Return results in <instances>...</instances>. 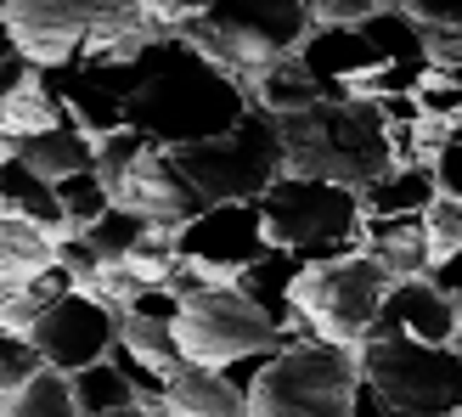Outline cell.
Segmentation results:
<instances>
[{"label": "cell", "mask_w": 462, "mask_h": 417, "mask_svg": "<svg viewBox=\"0 0 462 417\" xmlns=\"http://www.w3.org/2000/svg\"><path fill=\"white\" fill-rule=\"evenodd\" d=\"M248 107L254 90L237 74H226L220 62H209L180 29H170L158 40L152 79L125 102V125H135L158 147H192L237 130Z\"/></svg>", "instance_id": "1"}, {"label": "cell", "mask_w": 462, "mask_h": 417, "mask_svg": "<svg viewBox=\"0 0 462 417\" xmlns=\"http://www.w3.org/2000/svg\"><path fill=\"white\" fill-rule=\"evenodd\" d=\"M170 288L180 293V316H175V338H180V356L192 366H231L237 356H254L265 344H305L321 338L310 321H293V328H276V321L243 293L237 276H209L203 265L180 260Z\"/></svg>", "instance_id": "2"}, {"label": "cell", "mask_w": 462, "mask_h": 417, "mask_svg": "<svg viewBox=\"0 0 462 417\" xmlns=\"http://www.w3.org/2000/svg\"><path fill=\"white\" fill-rule=\"evenodd\" d=\"M282 119V147L293 175L338 181V187H366L395 164V142H389V119L378 102L366 97H321L299 113H276Z\"/></svg>", "instance_id": "3"}, {"label": "cell", "mask_w": 462, "mask_h": 417, "mask_svg": "<svg viewBox=\"0 0 462 417\" xmlns=\"http://www.w3.org/2000/svg\"><path fill=\"white\" fill-rule=\"evenodd\" d=\"M180 34L226 74H237L248 90L260 79V68L293 57L310 23V0H209V12L198 17H170Z\"/></svg>", "instance_id": "4"}, {"label": "cell", "mask_w": 462, "mask_h": 417, "mask_svg": "<svg viewBox=\"0 0 462 417\" xmlns=\"http://www.w3.org/2000/svg\"><path fill=\"white\" fill-rule=\"evenodd\" d=\"M6 23L17 34V51L51 68V62L97 57L130 34H147L164 17L147 0H6Z\"/></svg>", "instance_id": "5"}, {"label": "cell", "mask_w": 462, "mask_h": 417, "mask_svg": "<svg viewBox=\"0 0 462 417\" xmlns=\"http://www.w3.org/2000/svg\"><path fill=\"white\" fill-rule=\"evenodd\" d=\"M361 384V356L333 338H305L276 350L248 389L254 417H350Z\"/></svg>", "instance_id": "6"}, {"label": "cell", "mask_w": 462, "mask_h": 417, "mask_svg": "<svg viewBox=\"0 0 462 417\" xmlns=\"http://www.w3.org/2000/svg\"><path fill=\"white\" fill-rule=\"evenodd\" d=\"M260 203H265L271 243L293 248L305 265H321V260H338V254L361 248L366 208H361L356 187H338V181H316V175H293L288 170Z\"/></svg>", "instance_id": "7"}, {"label": "cell", "mask_w": 462, "mask_h": 417, "mask_svg": "<svg viewBox=\"0 0 462 417\" xmlns=\"http://www.w3.org/2000/svg\"><path fill=\"white\" fill-rule=\"evenodd\" d=\"M180 170L192 175V187L209 203H243V198H265L276 181L288 175V147H282V119L254 102L243 113L237 130L209 135V142L175 147Z\"/></svg>", "instance_id": "8"}, {"label": "cell", "mask_w": 462, "mask_h": 417, "mask_svg": "<svg viewBox=\"0 0 462 417\" xmlns=\"http://www.w3.org/2000/svg\"><path fill=\"white\" fill-rule=\"evenodd\" d=\"M361 378L389 401L395 417H451L462 412V344L429 338H361Z\"/></svg>", "instance_id": "9"}, {"label": "cell", "mask_w": 462, "mask_h": 417, "mask_svg": "<svg viewBox=\"0 0 462 417\" xmlns=\"http://www.w3.org/2000/svg\"><path fill=\"white\" fill-rule=\"evenodd\" d=\"M389 288H395V276L366 248H356V254H338V260L305 265V276H299V316H305L321 338L361 350V338L373 333Z\"/></svg>", "instance_id": "10"}, {"label": "cell", "mask_w": 462, "mask_h": 417, "mask_svg": "<svg viewBox=\"0 0 462 417\" xmlns=\"http://www.w3.org/2000/svg\"><path fill=\"white\" fill-rule=\"evenodd\" d=\"M175 243H180V260L203 265L209 276H243V271L271 248L265 203H260V198L209 203L198 220H187V226L175 231Z\"/></svg>", "instance_id": "11"}, {"label": "cell", "mask_w": 462, "mask_h": 417, "mask_svg": "<svg viewBox=\"0 0 462 417\" xmlns=\"http://www.w3.org/2000/svg\"><path fill=\"white\" fill-rule=\"evenodd\" d=\"M29 338L40 344L45 366L79 373V366L102 361V356L113 350V338H119V310H113V305H102L97 293L74 288V293H62L57 305L40 316V328H34Z\"/></svg>", "instance_id": "12"}, {"label": "cell", "mask_w": 462, "mask_h": 417, "mask_svg": "<svg viewBox=\"0 0 462 417\" xmlns=\"http://www.w3.org/2000/svg\"><path fill=\"white\" fill-rule=\"evenodd\" d=\"M113 198L130 203V208H142L152 226H170V231H180L187 220H198L203 208H209V198H203L192 187V175L180 170L175 147H158V142H147V153L130 164V175L119 181Z\"/></svg>", "instance_id": "13"}, {"label": "cell", "mask_w": 462, "mask_h": 417, "mask_svg": "<svg viewBox=\"0 0 462 417\" xmlns=\"http://www.w3.org/2000/svg\"><path fill=\"white\" fill-rule=\"evenodd\" d=\"M395 333L429 338V344H457L462 305H457L451 293L434 288L429 276H406V283L389 288V299H383V310H378V321H373V333H366V338H395Z\"/></svg>", "instance_id": "14"}, {"label": "cell", "mask_w": 462, "mask_h": 417, "mask_svg": "<svg viewBox=\"0 0 462 417\" xmlns=\"http://www.w3.org/2000/svg\"><path fill=\"white\" fill-rule=\"evenodd\" d=\"M299 62L328 85V97H350V85L366 74V68H378L383 57H378V45L366 40V29L338 23V29H310L305 45H299Z\"/></svg>", "instance_id": "15"}, {"label": "cell", "mask_w": 462, "mask_h": 417, "mask_svg": "<svg viewBox=\"0 0 462 417\" xmlns=\"http://www.w3.org/2000/svg\"><path fill=\"white\" fill-rule=\"evenodd\" d=\"M361 248L373 254L395 283H406V276H429V265H434V243H429L423 215H366Z\"/></svg>", "instance_id": "16"}, {"label": "cell", "mask_w": 462, "mask_h": 417, "mask_svg": "<svg viewBox=\"0 0 462 417\" xmlns=\"http://www.w3.org/2000/svg\"><path fill=\"white\" fill-rule=\"evenodd\" d=\"M164 412L170 417H254L243 384H231L220 366H192V361L170 373Z\"/></svg>", "instance_id": "17"}, {"label": "cell", "mask_w": 462, "mask_h": 417, "mask_svg": "<svg viewBox=\"0 0 462 417\" xmlns=\"http://www.w3.org/2000/svg\"><path fill=\"white\" fill-rule=\"evenodd\" d=\"M57 237L62 231L40 226V220H23L12 208H0V299L17 293L23 283H34L40 271L57 265Z\"/></svg>", "instance_id": "18"}, {"label": "cell", "mask_w": 462, "mask_h": 417, "mask_svg": "<svg viewBox=\"0 0 462 417\" xmlns=\"http://www.w3.org/2000/svg\"><path fill=\"white\" fill-rule=\"evenodd\" d=\"M299 276H305V260H299L293 248H265L260 260H254L237 283H243V293L254 299V305H260L276 328H293V321H305L299 316Z\"/></svg>", "instance_id": "19"}, {"label": "cell", "mask_w": 462, "mask_h": 417, "mask_svg": "<svg viewBox=\"0 0 462 417\" xmlns=\"http://www.w3.org/2000/svg\"><path fill=\"white\" fill-rule=\"evenodd\" d=\"M0 208H12V215H23V220H40V226H51V231H68L57 181H45L29 158H17L12 153V135H0Z\"/></svg>", "instance_id": "20"}, {"label": "cell", "mask_w": 462, "mask_h": 417, "mask_svg": "<svg viewBox=\"0 0 462 417\" xmlns=\"http://www.w3.org/2000/svg\"><path fill=\"white\" fill-rule=\"evenodd\" d=\"M45 85L68 102V113H74L90 135H107V130L125 125V97H119V90H107L79 57L74 62H51V68H45Z\"/></svg>", "instance_id": "21"}, {"label": "cell", "mask_w": 462, "mask_h": 417, "mask_svg": "<svg viewBox=\"0 0 462 417\" xmlns=\"http://www.w3.org/2000/svg\"><path fill=\"white\" fill-rule=\"evenodd\" d=\"M12 153L29 158L45 181H62V175H74V170H97V135H90L79 119L51 125V130H40V135H17Z\"/></svg>", "instance_id": "22"}, {"label": "cell", "mask_w": 462, "mask_h": 417, "mask_svg": "<svg viewBox=\"0 0 462 417\" xmlns=\"http://www.w3.org/2000/svg\"><path fill=\"white\" fill-rule=\"evenodd\" d=\"M440 198L429 164H389L378 181L361 187V208L366 215H423V208Z\"/></svg>", "instance_id": "23"}, {"label": "cell", "mask_w": 462, "mask_h": 417, "mask_svg": "<svg viewBox=\"0 0 462 417\" xmlns=\"http://www.w3.org/2000/svg\"><path fill=\"white\" fill-rule=\"evenodd\" d=\"M74 113H68V102L57 97L51 85H45V68H40V79H29L23 90H12L6 102H0V135H40V130H51V125H68Z\"/></svg>", "instance_id": "24"}, {"label": "cell", "mask_w": 462, "mask_h": 417, "mask_svg": "<svg viewBox=\"0 0 462 417\" xmlns=\"http://www.w3.org/2000/svg\"><path fill=\"white\" fill-rule=\"evenodd\" d=\"M361 29H366V40L378 45L383 62H406V68H423V74H429V34H423V23L411 17V12L378 6Z\"/></svg>", "instance_id": "25"}, {"label": "cell", "mask_w": 462, "mask_h": 417, "mask_svg": "<svg viewBox=\"0 0 462 417\" xmlns=\"http://www.w3.org/2000/svg\"><path fill=\"white\" fill-rule=\"evenodd\" d=\"M321 97H328V85L299 62V51L282 57V62H271V68H260V79H254V102H265L271 113H299V107H310Z\"/></svg>", "instance_id": "26"}, {"label": "cell", "mask_w": 462, "mask_h": 417, "mask_svg": "<svg viewBox=\"0 0 462 417\" xmlns=\"http://www.w3.org/2000/svg\"><path fill=\"white\" fill-rule=\"evenodd\" d=\"M0 417H85L79 401H74V373L62 366H40L29 384L12 389V401Z\"/></svg>", "instance_id": "27"}, {"label": "cell", "mask_w": 462, "mask_h": 417, "mask_svg": "<svg viewBox=\"0 0 462 417\" xmlns=\"http://www.w3.org/2000/svg\"><path fill=\"white\" fill-rule=\"evenodd\" d=\"M74 288H79V283H74V276H68L62 265L40 271L34 283H23L17 293H6V299H0V328H12V333H23V338H29V333L40 328V316L51 310L62 293H74Z\"/></svg>", "instance_id": "28"}, {"label": "cell", "mask_w": 462, "mask_h": 417, "mask_svg": "<svg viewBox=\"0 0 462 417\" xmlns=\"http://www.w3.org/2000/svg\"><path fill=\"white\" fill-rule=\"evenodd\" d=\"M119 338H125L142 361H152L164 378L175 373V366H187V356H180V338H175V321H164V316L125 310V316H119Z\"/></svg>", "instance_id": "29"}, {"label": "cell", "mask_w": 462, "mask_h": 417, "mask_svg": "<svg viewBox=\"0 0 462 417\" xmlns=\"http://www.w3.org/2000/svg\"><path fill=\"white\" fill-rule=\"evenodd\" d=\"M74 401H79L85 417H102V412L130 406V401H142V395H135V384L102 356V361H90V366H79V373H74Z\"/></svg>", "instance_id": "30"}, {"label": "cell", "mask_w": 462, "mask_h": 417, "mask_svg": "<svg viewBox=\"0 0 462 417\" xmlns=\"http://www.w3.org/2000/svg\"><path fill=\"white\" fill-rule=\"evenodd\" d=\"M57 198H62V215H68V231H85V226H97L102 215L119 198H113V187L102 181V170H74V175H62L57 181Z\"/></svg>", "instance_id": "31"}, {"label": "cell", "mask_w": 462, "mask_h": 417, "mask_svg": "<svg viewBox=\"0 0 462 417\" xmlns=\"http://www.w3.org/2000/svg\"><path fill=\"white\" fill-rule=\"evenodd\" d=\"M147 231H152V220L142 215V208H130V203H113V208H107V215H102L97 226H85V237L97 243V254H102L107 265H125V254H130L135 243H142Z\"/></svg>", "instance_id": "32"}, {"label": "cell", "mask_w": 462, "mask_h": 417, "mask_svg": "<svg viewBox=\"0 0 462 417\" xmlns=\"http://www.w3.org/2000/svg\"><path fill=\"white\" fill-rule=\"evenodd\" d=\"M40 366H45V356H40V344H34V338H23V333H12V328H0V412H6L12 389H17V384H29Z\"/></svg>", "instance_id": "33"}, {"label": "cell", "mask_w": 462, "mask_h": 417, "mask_svg": "<svg viewBox=\"0 0 462 417\" xmlns=\"http://www.w3.org/2000/svg\"><path fill=\"white\" fill-rule=\"evenodd\" d=\"M147 153V135L135 130V125H119V130H107V135H97V170H102V181L113 192H119V181L130 175V164Z\"/></svg>", "instance_id": "34"}, {"label": "cell", "mask_w": 462, "mask_h": 417, "mask_svg": "<svg viewBox=\"0 0 462 417\" xmlns=\"http://www.w3.org/2000/svg\"><path fill=\"white\" fill-rule=\"evenodd\" d=\"M423 226H429V243H434V260L440 254H451V248H462V198H434L429 208H423Z\"/></svg>", "instance_id": "35"}, {"label": "cell", "mask_w": 462, "mask_h": 417, "mask_svg": "<svg viewBox=\"0 0 462 417\" xmlns=\"http://www.w3.org/2000/svg\"><path fill=\"white\" fill-rule=\"evenodd\" d=\"M418 102L434 119H462V79H446V74H423L418 85Z\"/></svg>", "instance_id": "36"}, {"label": "cell", "mask_w": 462, "mask_h": 417, "mask_svg": "<svg viewBox=\"0 0 462 417\" xmlns=\"http://www.w3.org/2000/svg\"><path fill=\"white\" fill-rule=\"evenodd\" d=\"M378 6H383V0H310V23H316V29H338V23H356V29H361Z\"/></svg>", "instance_id": "37"}, {"label": "cell", "mask_w": 462, "mask_h": 417, "mask_svg": "<svg viewBox=\"0 0 462 417\" xmlns=\"http://www.w3.org/2000/svg\"><path fill=\"white\" fill-rule=\"evenodd\" d=\"M401 12H411L423 29H457L462 23V0H395Z\"/></svg>", "instance_id": "38"}, {"label": "cell", "mask_w": 462, "mask_h": 417, "mask_svg": "<svg viewBox=\"0 0 462 417\" xmlns=\"http://www.w3.org/2000/svg\"><path fill=\"white\" fill-rule=\"evenodd\" d=\"M434 187H440L446 198H462V142H446L440 153H434Z\"/></svg>", "instance_id": "39"}, {"label": "cell", "mask_w": 462, "mask_h": 417, "mask_svg": "<svg viewBox=\"0 0 462 417\" xmlns=\"http://www.w3.org/2000/svg\"><path fill=\"white\" fill-rule=\"evenodd\" d=\"M29 79H40V62H34L29 51H12L6 62H0V102H6L12 90H23Z\"/></svg>", "instance_id": "40"}, {"label": "cell", "mask_w": 462, "mask_h": 417, "mask_svg": "<svg viewBox=\"0 0 462 417\" xmlns=\"http://www.w3.org/2000/svg\"><path fill=\"white\" fill-rule=\"evenodd\" d=\"M429 283L440 288V293H451L457 305H462V248H451V254H440V260L429 265Z\"/></svg>", "instance_id": "41"}, {"label": "cell", "mask_w": 462, "mask_h": 417, "mask_svg": "<svg viewBox=\"0 0 462 417\" xmlns=\"http://www.w3.org/2000/svg\"><path fill=\"white\" fill-rule=\"evenodd\" d=\"M350 417H395V412H389V401L361 378V384H356V406H350Z\"/></svg>", "instance_id": "42"}, {"label": "cell", "mask_w": 462, "mask_h": 417, "mask_svg": "<svg viewBox=\"0 0 462 417\" xmlns=\"http://www.w3.org/2000/svg\"><path fill=\"white\" fill-rule=\"evenodd\" d=\"M147 6L158 17H198V12H209V0H147Z\"/></svg>", "instance_id": "43"}, {"label": "cell", "mask_w": 462, "mask_h": 417, "mask_svg": "<svg viewBox=\"0 0 462 417\" xmlns=\"http://www.w3.org/2000/svg\"><path fill=\"white\" fill-rule=\"evenodd\" d=\"M17 51V34H12V23H6V12H0V62H6Z\"/></svg>", "instance_id": "44"}, {"label": "cell", "mask_w": 462, "mask_h": 417, "mask_svg": "<svg viewBox=\"0 0 462 417\" xmlns=\"http://www.w3.org/2000/svg\"><path fill=\"white\" fill-rule=\"evenodd\" d=\"M383 6H395V0H383Z\"/></svg>", "instance_id": "45"}, {"label": "cell", "mask_w": 462, "mask_h": 417, "mask_svg": "<svg viewBox=\"0 0 462 417\" xmlns=\"http://www.w3.org/2000/svg\"><path fill=\"white\" fill-rule=\"evenodd\" d=\"M451 417H462V412H451Z\"/></svg>", "instance_id": "46"}, {"label": "cell", "mask_w": 462, "mask_h": 417, "mask_svg": "<svg viewBox=\"0 0 462 417\" xmlns=\"http://www.w3.org/2000/svg\"><path fill=\"white\" fill-rule=\"evenodd\" d=\"M457 344H462V333H457Z\"/></svg>", "instance_id": "47"}]
</instances>
